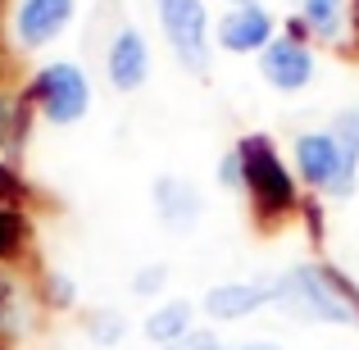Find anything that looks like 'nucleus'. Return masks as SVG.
Listing matches in <instances>:
<instances>
[{"label": "nucleus", "instance_id": "12", "mask_svg": "<svg viewBox=\"0 0 359 350\" xmlns=\"http://www.w3.org/2000/svg\"><path fill=\"white\" fill-rule=\"evenodd\" d=\"M187 328H191V305H187V300H164V305L146 318V337L155 346H173V342H182V337H191Z\"/></svg>", "mask_w": 359, "mask_h": 350}, {"label": "nucleus", "instance_id": "17", "mask_svg": "<svg viewBox=\"0 0 359 350\" xmlns=\"http://www.w3.org/2000/svg\"><path fill=\"white\" fill-rule=\"evenodd\" d=\"M18 236H23V223H18V214L0 210V255H5V250H14V245H18Z\"/></svg>", "mask_w": 359, "mask_h": 350}, {"label": "nucleus", "instance_id": "11", "mask_svg": "<svg viewBox=\"0 0 359 350\" xmlns=\"http://www.w3.org/2000/svg\"><path fill=\"white\" fill-rule=\"evenodd\" d=\"M155 205H159L168 228H191L201 219V196L187 182H177V177H159L155 182Z\"/></svg>", "mask_w": 359, "mask_h": 350}, {"label": "nucleus", "instance_id": "10", "mask_svg": "<svg viewBox=\"0 0 359 350\" xmlns=\"http://www.w3.org/2000/svg\"><path fill=\"white\" fill-rule=\"evenodd\" d=\"M273 300V282H228V287H214L210 296H205V314L210 318H245L255 314L259 305H269Z\"/></svg>", "mask_w": 359, "mask_h": 350}, {"label": "nucleus", "instance_id": "13", "mask_svg": "<svg viewBox=\"0 0 359 350\" xmlns=\"http://www.w3.org/2000/svg\"><path fill=\"white\" fill-rule=\"evenodd\" d=\"M300 23H305L314 36L332 41V36H341V23H346V0H305V9H300Z\"/></svg>", "mask_w": 359, "mask_h": 350}, {"label": "nucleus", "instance_id": "18", "mask_svg": "<svg viewBox=\"0 0 359 350\" xmlns=\"http://www.w3.org/2000/svg\"><path fill=\"white\" fill-rule=\"evenodd\" d=\"M219 350H282V346H273V342H250V346H219Z\"/></svg>", "mask_w": 359, "mask_h": 350}, {"label": "nucleus", "instance_id": "16", "mask_svg": "<svg viewBox=\"0 0 359 350\" xmlns=\"http://www.w3.org/2000/svg\"><path fill=\"white\" fill-rule=\"evenodd\" d=\"M118 337H123V318L118 314H100L96 323H91V342L109 346V342H118Z\"/></svg>", "mask_w": 359, "mask_h": 350}, {"label": "nucleus", "instance_id": "7", "mask_svg": "<svg viewBox=\"0 0 359 350\" xmlns=\"http://www.w3.org/2000/svg\"><path fill=\"white\" fill-rule=\"evenodd\" d=\"M269 41H273V18H269V9L237 5L232 14H223V23H219V46H223V51H232V55L259 51L264 55V46H269Z\"/></svg>", "mask_w": 359, "mask_h": 350}, {"label": "nucleus", "instance_id": "5", "mask_svg": "<svg viewBox=\"0 0 359 350\" xmlns=\"http://www.w3.org/2000/svg\"><path fill=\"white\" fill-rule=\"evenodd\" d=\"M32 96L50 123H78L91 105V82L78 64H46L32 82Z\"/></svg>", "mask_w": 359, "mask_h": 350}, {"label": "nucleus", "instance_id": "9", "mask_svg": "<svg viewBox=\"0 0 359 350\" xmlns=\"http://www.w3.org/2000/svg\"><path fill=\"white\" fill-rule=\"evenodd\" d=\"M105 69H109V82L118 91H137L150 73V51L141 41L137 27H123V32L109 41V55H105Z\"/></svg>", "mask_w": 359, "mask_h": 350}, {"label": "nucleus", "instance_id": "8", "mask_svg": "<svg viewBox=\"0 0 359 350\" xmlns=\"http://www.w3.org/2000/svg\"><path fill=\"white\" fill-rule=\"evenodd\" d=\"M69 18H73V0H23V5H18V18H14L18 41L46 46L69 27Z\"/></svg>", "mask_w": 359, "mask_h": 350}, {"label": "nucleus", "instance_id": "2", "mask_svg": "<svg viewBox=\"0 0 359 350\" xmlns=\"http://www.w3.org/2000/svg\"><path fill=\"white\" fill-rule=\"evenodd\" d=\"M296 168L318 191L351 196L355 168H359V114L355 109L337 114L327 132H300L296 137Z\"/></svg>", "mask_w": 359, "mask_h": 350}, {"label": "nucleus", "instance_id": "19", "mask_svg": "<svg viewBox=\"0 0 359 350\" xmlns=\"http://www.w3.org/2000/svg\"><path fill=\"white\" fill-rule=\"evenodd\" d=\"M237 5H255V0H237Z\"/></svg>", "mask_w": 359, "mask_h": 350}, {"label": "nucleus", "instance_id": "6", "mask_svg": "<svg viewBox=\"0 0 359 350\" xmlns=\"http://www.w3.org/2000/svg\"><path fill=\"white\" fill-rule=\"evenodd\" d=\"M259 73L273 82L278 91H300L309 78H314V55H309L305 41H291V36H282V41H269L259 55Z\"/></svg>", "mask_w": 359, "mask_h": 350}, {"label": "nucleus", "instance_id": "4", "mask_svg": "<svg viewBox=\"0 0 359 350\" xmlns=\"http://www.w3.org/2000/svg\"><path fill=\"white\" fill-rule=\"evenodd\" d=\"M241 159H245V187L255 191V205L264 214H282L296 205V182H291L287 164L273 155L269 137H245L241 141Z\"/></svg>", "mask_w": 359, "mask_h": 350}, {"label": "nucleus", "instance_id": "15", "mask_svg": "<svg viewBox=\"0 0 359 350\" xmlns=\"http://www.w3.org/2000/svg\"><path fill=\"white\" fill-rule=\"evenodd\" d=\"M164 282H168V269H164V264H155V269H141L137 278H132V291H137V296H155Z\"/></svg>", "mask_w": 359, "mask_h": 350}, {"label": "nucleus", "instance_id": "3", "mask_svg": "<svg viewBox=\"0 0 359 350\" xmlns=\"http://www.w3.org/2000/svg\"><path fill=\"white\" fill-rule=\"evenodd\" d=\"M155 9H159V27H164L173 55L191 73H205L210 69V14H205V0H155Z\"/></svg>", "mask_w": 359, "mask_h": 350}, {"label": "nucleus", "instance_id": "1", "mask_svg": "<svg viewBox=\"0 0 359 350\" xmlns=\"http://www.w3.org/2000/svg\"><path fill=\"white\" fill-rule=\"evenodd\" d=\"M273 305H282L291 318L309 323H359V296L355 287L332 269L296 264L273 282Z\"/></svg>", "mask_w": 359, "mask_h": 350}, {"label": "nucleus", "instance_id": "14", "mask_svg": "<svg viewBox=\"0 0 359 350\" xmlns=\"http://www.w3.org/2000/svg\"><path fill=\"white\" fill-rule=\"evenodd\" d=\"M219 182L232 187V191H237V187H245V159H241V150H232V155L219 159Z\"/></svg>", "mask_w": 359, "mask_h": 350}]
</instances>
